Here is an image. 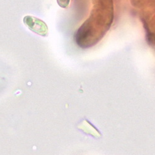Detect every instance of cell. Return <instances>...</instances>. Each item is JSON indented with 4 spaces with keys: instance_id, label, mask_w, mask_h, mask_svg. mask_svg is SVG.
I'll list each match as a JSON object with an SVG mask.
<instances>
[{
    "instance_id": "obj_2",
    "label": "cell",
    "mask_w": 155,
    "mask_h": 155,
    "mask_svg": "<svg viewBox=\"0 0 155 155\" xmlns=\"http://www.w3.org/2000/svg\"><path fill=\"white\" fill-rule=\"evenodd\" d=\"M58 6L62 8H67L70 3V0H57Z\"/></svg>"
},
{
    "instance_id": "obj_1",
    "label": "cell",
    "mask_w": 155,
    "mask_h": 155,
    "mask_svg": "<svg viewBox=\"0 0 155 155\" xmlns=\"http://www.w3.org/2000/svg\"><path fill=\"white\" fill-rule=\"evenodd\" d=\"M23 22L30 31L42 37L48 35V26L42 20L32 16H26L23 18Z\"/></svg>"
}]
</instances>
